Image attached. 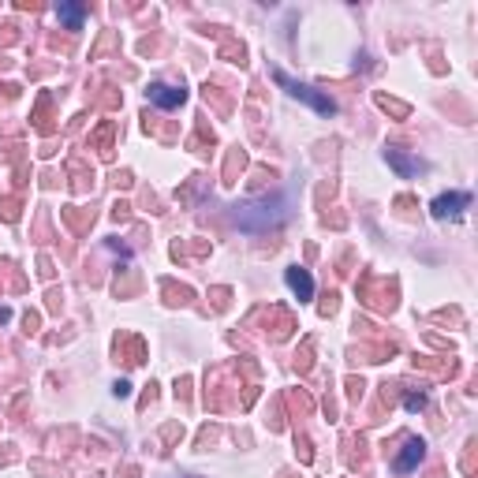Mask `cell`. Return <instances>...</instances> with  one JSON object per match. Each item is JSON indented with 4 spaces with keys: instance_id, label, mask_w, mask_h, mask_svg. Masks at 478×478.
I'll list each match as a JSON object with an SVG mask.
<instances>
[{
    "instance_id": "1",
    "label": "cell",
    "mask_w": 478,
    "mask_h": 478,
    "mask_svg": "<svg viewBox=\"0 0 478 478\" xmlns=\"http://www.w3.org/2000/svg\"><path fill=\"white\" fill-rule=\"evenodd\" d=\"M292 213V194L280 191V194H269V199H258V202H239L232 209V224L243 228V232H269V228H277L280 221H284Z\"/></svg>"
},
{
    "instance_id": "2",
    "label": "cell",
    "mask_w": 478,
    "mask_h": 478,
    "mask_svg": "<svg viewBox=\"0 0 478 478\" xmlns=\"http://www.w3.org/2000/svg\"><path fill=\"white\" fill-rule=\"evenodd\" d=\"M273 79H277V82H280V86H284L292 97H299V101H307L310 109H318L322 116H333V112H337V105L329 101V97H322L314 86H307V82H295V79H288L284 71H273Z\"/></svg>"
},
{
    "instance_id": "3",
    "label": "cell",
    "mask_w": 478,
    "mask_h": 478,
    "mask_svg": "<svg viewBox=\"0 0 478 478\" xmlns=\"http://www.w3.org/2000/svg\"><path fill=\"white\" fill-rule=\"evenodd\" d=\"M471 206V194H464V191H452V194H441V199H434V217H459V213H464Z\"/></svg>"
},
{
    "instance_id": "4",
    "label": "cell",
    "mask_w": 478,
    "mask_h": 478,
    "mask_svg": "<svg viewBox=\"0 0 478 478\" xmlns=\"http://www.w3.org/2000/svg\"><path fill=\"white\" fill-rule=\"evenodd\" d=\"M385 161H389V169H397L400 176H419V172H426V164L415 161V157H407L400 146H389V150H385Z\"/></svg>"
},
{
    "instance_id": "5",
    "label": "cell",
    "mask_w": 478,
    "mask_h": 478,
    "mask_svg": "<svg viewBox=\"0 0 478 478\" xmlns=\"http://www.w3.org/2000/svg\"><path fill=\"white\" fill-rule=\"evenodd\" d=\"M184 90L179 86H169V82H154L150 86V101L154 105H161V109H176V105H184Z\"/></svg>"
},
{
    "instance_id": "6",
    "label": "cell",
    "mask_w": 478,
    "mask_h": 478,
    "mask_svg": "<svg viewBox=\"0 0 478 478\" xmlns=\"http://www.w3.org/2000/svg\"><path fill=\"white\" fill-rule=\"evenodd\" d=\"M284 280H288V288L299 295V299H310L314 295V280H310V273L307 269H299V266H292L288 273H284Z\"/></svg>"
},
{
    "instance_id": "7",
    "label": "cell",
    "mask_w": 478,
    "mask_h": 478,
    "mask_svg": "<svg viewBox=\"0 0 478 478\" xmlns=\"http://www.w3.org/2000/svg\"><path fill=\"white\" fill-rule=\"evenodd\" d=\"M422 449H426L422 441H407V449L397 456V471H400V474L415 471V467H419V459H422Z\"/></svg>"
},
{
    "instance_id": "8",
    "label": "cell",
    "mask_w": 478,
    "mask_h": 478,
    "mask_svg": "<svg viewBox=\"0 0 478 478\" xmlns=\"http://www.w3.org/2000/svg\"><path fill=\"white\" fill-rule=\"evenodd\" d=\"M56 15H60V19L68 23L71 30H79L82 19H86V8H79V4H56Z\"/></svg>"
},
{
    "instance_id": "9",
    "label": "cell",
    "mask_w": 478,
    "mask_h": 478,
    "mask_svg": "<svg viewBox=\"0 0 478 478\" xmlns=\"http://www.w3.org/2000/svg\"><path fill=\"white\" fill-rule=\"evenodd\" d=\"M419 407H426V397H422V392H411V397H407V411H419Z\"/></svg>"
}]
</instances>
